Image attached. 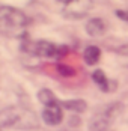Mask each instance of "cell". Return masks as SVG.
I'll use <instances>...</instances> for the list:
<instances>
[{
    "mask_svg": "<svg viewBox=\"0 0 128 131\" xmlns=\"http://www.w3.org/2000/svg\"><path fill=\"white\" fill-rule=\"evenodd\" d=\"M29 23L30 21L23 11L12 6H0V35L21 38L27 32Z\"/></svg>",
    "mask_w": 128,
    "mask_h": 131,
    "instance_id": "obj_1",
    "label": "cell"
},
{
    "mask_svg": "<svg viewBox=\"0 0 128 131\" xmlns=\"http://www.w3.org/2000/svg\"><path fill=\"white\" fill-rule=\"evenodd\" d=\"M122 112V104L115 103L107 107H104L102 110H100L89 122V130L90 131H107L110 124L115 121Z\"/></svg>",
    "mask_w": 128,
    "mask_h": 131,
    "instance_id": "obj_2",
    "label": "cell"
},
{
    "mask_svg": "<svg viewBox=\"0 0 128 131\" xmlns=\"http://www.w3.org/2000/svg\"><path fill=\"white\" fill-rule=\"evenodd\" d=\"M27 51L39 57H60L68 53V47L56 45L48 41H35V42H29Z\"/></svg>",
    "mask_w": 128,
    "mask_h": 131,
    "instance_id": "obj_3",
    "label": "cell"
},
{
    "mask_svg": "<svg viewBox=\"0 0 128 131\" xmlns=\"http://www.w3.org/2000/svg\"><path fill=\"white\" fill-rule=\"evenodd\" d=\"M92 0H69L65 3L63 15L69 20H78L86 17L92 9Z\"/></svg>",
    "mask_w": 128,
    "mask_h": 131,
    "instance_id": "obj_4",
    "label": "cell"
},
{
    "mask_svg": "<svg viewBox=\"0 0 128 131\" xmlns=\"http://www.w3.org/2000/svg\"><path fill=\"white\" fill-rule=\"evenodd\" d=\"M42 121L47 125H59L63 121V110H62V105H60L59 101L44 105Z\"/></svg>",
    "mask_w": 128,
    "mask_h": 131,
    "instance_id": "obj_5",
    "label": "cell"
},
{
    "mask_svg": "<svg viewBox=\"0 0 128 131\" xmlns=\"http://www.w3.org/2000/svg\"><path fill=\"white\" fill-rule=\"evenodd\" d=\"M92 80L97 83V86L101 91H104V92L113 91V81H110V80L107 79V75L102 72L101 69H97V71L92 72Z\"/></svg>",
    "mask_w": 128,
    "mask_h": 131,
    "instance_id": "obj_6",
    "label": "cell"
},
{
    "mask_svg": "<svg viewBox=\"0 0 128 131\" xmlns=\"http://www.w3.org/2000/svg\"><path fill=\"white\" fill-rule=\"evenodd\" d=\"M86 32L90 36H101L105 32V23L101 18H92L89 23L86 24Z\"/></svg>",
    "mask_w": 128,
    "mask_h": 131,
    "instance_id": "obj_7",
    "label": "cell"
},
{
    "mask_svg": "<svg viewBox=\"0 0 128 131\" xmlns=\"http://www.w3.org/2000/svg\"><path fill=\"white\" fill-rule=\"evenodd\" d=\"M83 59L88 65H97L101 59V50L97 45H89L83 53Z\"/></svg>",
    "mask_w": 128,
    "mask_h": 131,
    "instance_id": "obj_8",
    "label": "cell"
},
{
    "mask_svg": "<svg viewBox=\"0 0 128 131\" xmlns=\"http://www.w3.org/2000/svg\"><path fill=\"white\" fill-rule=\"evenodd\" d=\"M62 107L68 108V110H72V112H77V113H81L86 110L88 104L83 101V100H69V101H62L60 103Z\"/></svg>",
    "mask_w": 128,
    "mask_h": 131,
    "instance_id": "obj_9",
    "label": "cell"
},
{
    "mask_svg": "<svg viewBox=\"0 0 128 131\" xmlns=\"http://www.w3.org/2000/svg\"><path fill=\"white\" fill-rule=\"evenodd\" d=\"M38 100L42 103V104H51V103H56L57 100H56V96H54V93L50 91V89H42V91L38 92Z\"/></svg>",
    "mask_w": 128,
    "mask_h": 131,
    "instance_id": "obj_10",
    "label": "cell"
},
{
    "mask_svg": "<svg viewBox=\"0 0 128 131\" xmlns=\"http://www.w3.org/2000/svg\"><path fill=\"white\" fill-rule=\"evenodd\" d=\"M115 53H116V54H119V56H122V57H127V59H128V44L121 45V47L115 48Z\"/></svg>",
    "mask_w": 128,
    "mask_h": 131,
    "instance_id": "obj_11",
    "label": "cell"
},
{
    "mask_svg": "<svg viewBox=\"0 0 128 131\" xmlns=\"http://www.w3.org/2000/svg\"><path fill=\"white\" fill-rule=\"evenodd\" d=\"M59 71H60V74H63V75H74L76 74V71L72 69V68H69V66H62L59 65Z\"/></svg>",
    "mask_w": 128,
    "mask_h": 131,
    "instance_id": "obj_12",
    "label": "cell"
},
{
    "mask_svg": "<svg viewBox=\"0 0 128 131\" xmlns=\"http://www.w3.org/2000/svg\"><path fill=\"white\" fill-rule=\"evenodd\" d=\"M116 15H118L121 20H124V21H127V23H128V11H124V9H118V11H116Z\"/></svg>",
    "mask_w": 128,
    "mask_h": 131,
    "instance_id": "obj_13",
    "label": "cell"
},
{
    "mask_svg": "<svg viewBox=\"0 0 128 131\" xmlns=\"http://www.w3.org/2000/svg\"><path fill=\"white\" fill-rule=\"evenodd\" d=\"M59 2H62V3H68L69 0H59Z\"/></svg>",
    "mask_w": 128,
    "mask_h": 131,
    "instance_id": "obj_14",
    "label": "cell"
}]
</instances>
